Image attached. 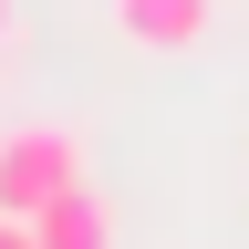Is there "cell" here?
Here are the masks:
<instances>
[{"label": "cell", "instance_id": "6da1fadb", "mask_svg": "<svg viewBox=\"0 0 249 249\" xmlns=\"http://www.w3.org/2000/svg\"><path fill=\"white\" fill-rule=\"evenodd\" d=\"M62 187H83V145L62 135V124H11V135H0V218L52 208Z\"/></svg>", "mask_w": 249, "mask_h": 249}, {"label": "cell", "instance_id": "7a4b0ae2", "mask_svg": "<svg viewBox=\"0 0 249 249\" xmlns=\"http://www.w3.org/2000/svg\"><path fill=\"white\" fill-rule=\"evenodd\" d=\"M114 21H124V42H145V52H197L208 21H218V0H114Z\"/></svg>", "mask_w": 249, "mask_h": 249}, {"label": "cell", "instance_id": "3957f363", "mask_svg": "<svg viewBox=\"0 0 249 249\" xmlns=\"http://www.w3.org/2000/svg\"><path fill=\"white\" fill-rule=\"evenodd\" d=\"M31 249H114V208L93 187H62L52 208H31Z\"/></svg>", "mask_w": 249, "mask_h": 249}, {"label": "cell", "instance_id": "277c9868", "mask_svg": "<svg viewBox=\"0 0 249 249\" xmlns=\"http://www.w3.org/2000/svg\"><path fill=\"white\" fill-rule=\"evenodd\" d=\"M0 249H31V218H0Z\"/></svg>", "mask_w": 249, "mask_h": 249}, {"label": "cell", "instance_id": "5b68a950", "mask_svg": "<svg viewBox=\"0 0 249 249\" xmlns=\"http://www.w3.org/2000/svg\"><path fill=\"white\" fill-rule=\"evenodd\" d=\"M0 31H11V0H0Z\"/></svg>", "mask_w": 249, "mask_h": 249}]
</instances>
